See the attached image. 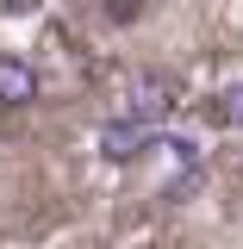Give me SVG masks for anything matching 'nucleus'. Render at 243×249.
<instances>
[{
	"instance_id": "obj_3",
	"label": "nucleus",
	"mask_w": 243,
	"mask_h": 249,
	"mask_svg": "<svg viewBox=\"0 0 243 249\" xmlns=\"http://www.w3.org/2000/svg\"><path fill=\"white\" fill-rule=\"evenodd\" d=\"M0 100H6V106L37 100V69H31L25 56H0Z\"/></svg>"
},
{
	"instance_id": "obj_1",
	"label": "nucleus",
	"mask_w": 243,
	"mask_h": 249,
	"mask_svg": "<svg viewBox=\"0 0 243 249\" xmlns=\"http://www.w3.org/2000/svg\"><path fill=\"white\" fill-rule=\"evenodd\" d=\"M168 112H175V81H168V75H144V81L131 88L125 119H131V124H144V131H156Z\"/></svg>"
},
{
	"instance_id": "obj_2",
	"label": "nucleus",
	"mask_w": 243,
	"mask_h": 249,
	"mask_svg": "<svg viewBox=\"0 0 243 249\" xmlns=\"http://www.w3.org/2000/svg\"><path fill=\"white\" fill-rule=\"evenodd\" d=\"M150 143H156V131H144V124H131V119L100 124V156L106 162H131V156H144Z\"/></svg>"
},
{
	"instance_id": "obj_5",
	"label": "nucleus",
	"mask_w": 243,
	"mask_h": 249,
	"mask_svg": "<svg viewBox=\"0 0 243 249\" xmlns=\"http://www.w3.org/2000/svg\"><path fill=\"white\" fill-rule=\"evenodd\" d=\"M6 13H37V0H6Z\"/></svg>"
},
{
	"instance_id": "obj_4",
	"label": "nucleus",
	"mask_w": 243,
	"mask_h": 249,
	"mask_svg": "<svg viewBox=\"0 0 243 249\" xmlns=\"http://www.w3.org/2000/svg\"><path fill=\"white\" fill-rule=\"evenodd\" d=\"M212 119H218V124H237V131H243V88H224V93H218Z\"/></svg>"
}]
</instances>
